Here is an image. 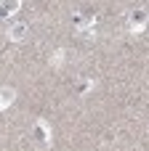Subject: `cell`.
I'll list each match as a JSON object with an SVG mask.
<instances>
[{
	"mask_svg": "<svg viewBox=\"0 0 149 151\" xmlns=\"http://www.w3.org/2000/svg\"><path fill=\"white\" fill-rule=\"evenodd\" d=\"M8 35H11L13 40H24V35H27V24H13Z\"/></svg>",
	"mask_w": 149,
	"mask_h": 151,
	"instance_id": "obj_1",
	"label": "cell"
},
{
	"mask_svg": "<svg viewBox=\"0 0 149 151\" xmlns=\"http://www.w3.org/2000/svg\"><path fill=\"white\" fill-rule=\"evenodd\" d=\"M19 8V0H5L3 5H0V16H8V13H13Z\"/></svg>",
	"mask_w": 149,
	"mask_h": 151,
	"instance_id": "obj_2",
	"label": "cell"
},
{
	"mask_svg": "<svg viewBox=\"0 0 149 151\" xmlns=\"http://www.w3.org/2000/svg\"><path fill=\"white\" fill-rule=\"evenodd\" d=\"M8 101H13V90H0V106H5Z\"/></svg>",
	"mask_w": 149,
	"mask_h": 151,
	"instance_id": "obj_3",
	"label": "cell"
}]
</instances>
